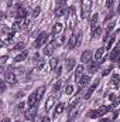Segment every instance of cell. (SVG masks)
<instances>
[{
	"instance_id": "obj_1",
	"label": "cell",
	"mask_w": 120,
	"mask_h": 122,
	"mask_svg": "<svg viewBox=\"0 0 120 122\" xmlns=\"http://www.w3.org/2000/svg\"><path fill=\"white\" fill-rule=\"evenodd\" d=\"M50 36H48V33H45V31H42V33H40L38 34V37L35 38V43H34V47L35 48H41L42 46H45V43L50 40L48 38Z\"/></svg>"
},
{
	"instance_id": "obj_2",
	"label": "cell",
	"mask_w": 120,
	"mask_h": 122,
	"mask_svg": "<svg viewBox=\"0 0 120 122\" xmlns=\"http://www.w3.org/2000/svg\"><path fill=\"white\" fill-rule=\"evenodd\" d=\"M37 111H38L37 105H32V107H30V108L26 111V114H24L26 119H27V121H32V119L35 118V115H37Z\"/></svg>"
},
{
	"instance_id": "obj_3",
	"label": "cell",
	"mask_w": 120,
	"mask_h": 122,
	"mask_svg": "<svg viewBox=\"0 0 120 122\" xmlns=\"http://www.w3.org/2000/svg\"><path fill=\"white\" fill-rule=\"evenodd\" d=\"M3 78H4V81H6V82H10V84H16V81H17L16 74H14L11 70H9V71L3 72Z\"/></svg>"
},
{
	"instance_id": "obj_4",
	"label": "cell",
	"mask_w": 120,
	"mask_h": 122,
	"mask_svg": "<svg viewBox=\"0 0 120 122\" xmlns=\"http://www.w3.org/2000/svg\"><path fill=\"white\" fill-rule=\"evenodd\" d=\"M78 46V33H74L68 40V50H74Z\"/></svg>"
},
{
	"instance_id": "obj_5",
	"label": "cell",
	"mask_w": 120,
	"mask_h": 122,
	"mask_svg": "<svg viewBox=\"0 0 120 122\" xmlns=\"http://www.w3.org/2000/svg\"><path fill=\"white\" fill-rule=\"evenodd\" d=\"M16 17H17V20H18V21H21V20L27 19V10H26V9H23L21 6H17V13H16Z\"/></svg>"
},
{
	"instance_id": "obj_6",
	"label": "cell",
	"mask_w": 120,
	"mask_h": 122,
	"mask_svg": "<svg viewBox=\"0 0 120 122\" xmlns=\"http://www.w3.org/2000/svg\"><path fill=\"white\" fill-rule=\"evenodd\" d=\"M92 9V0H83V6H82V17H86L88 13Z\"/></svg>"
},
{
	"instance_id": "obj_7",
	"label": "cell",
	"mask_w": 120,
	"mask_h": 122,
	"mask_svg": "<svg viewBox=\"0 0 120 122\" xmlns=\"http://www.w3.org/2000/svg\"><path fill=\"white\" fill-rule=\"evenodd\" d=\"M54 48H55V44H54V41L51 40V43H50L48 46H45V47H44V50H42V54H44L45 57H48V56H51V54L54 53Z\"/></svg>"
},
{
	"instance_id": "obj_8",
	"label": "cell",
	"mask_w": 120,
	"mask_h": 122,
	"mask_svg": "<svg viewBox=\"0 0 120 122\" xmlns=\"http://www.w3.org/2000/svg\"><path fill=\"white\" fill-rule=\"evenodd\" d=\"M120 60V47H115L110 53V61L115 62V61H119Z\"/></svg>"
},
{
	"instance_id": "obj_9",
	"label": "cell",
	"mask_w": 120,
	"mask_h": 122,
	"mask_svg": "<svg viewBox=\"0 0 120 122\" xmlns=\"http://www.w3.org/2000/svg\"><path fill=\"white\" fill-rule=\"evenodd\" d=\"M115 40H116V33L109 34V36H107V38H105V41H106V48H107V50H110V48H112V46H113Z\"/></svg>"
},
{
	"instance_id": "obj_10",
	"label": "cell",
	"mask_w": 120,
	"mask_h": 122,
	"mask_svg": "<svg viewBox=\"0 0 120 122\" xmlns=\"http://www.w3.org/2000/svg\"><path fill=\"white\" fill-rule=\"evenodd\" d=\"M92 60V51L90 50H85L83 53H82V56H81V61L83 62V64H86V62H89Z\"/></svg>"
},
{
	"instance_id": "obj_11",
	"label": "cell",
	"mask_w": 120,
	"mask_h": 122,
	"mask_svg": "<svg viewBox=\"0 0 120 122\" xmlns=\"http://www.w3.org/2000/svg\"><path fill=\"white\" fill-rule=\"evenodd\" d=\"M97 23H99V14L95 13L92 17H90V30H95L97 27Z\"/></svg>"
},
{
	"instance_id": "obj_12",
	"label": "cell",
	"mask_w": 120,
	"mask_h": 122,
	"mask_svg": "<svg viewBox=\"0 0 120 122\" xmlns=\"http://www.w3.org/2000/svg\"><path fill=\"white\" fill-rule=\"evenodd\" d=\"M62 30H64V26H62L61 23H55V24L52 26V34H54L55 37H57L58 34H61Z\"/></svg>"
},
{
	"instance_id": "obj_13",
	"label": "cell",
	"mask_w": 120,
	"mask_h": 122,
	"mask_svg": "<svg viewBox=\"0 0 120 122\" xmlns=\"http://www.w3.org/2000/svg\"><path fill=\"white\" fill-rule=\"evenodd\" d=\"M97 84H99V81L96 80V81H95V82L92 84V87H90L89 90L86 91V95H85V99H89L90 97H92V94H93V91H95V90L97 88Z\"/></svg>"
},
{
	"instance_id": "obj_14",
	"label": "cell",
	"mask_w": 120,
	"mask_h": 122,
	"mask_svg": "<svg viewBox=\"0 0 120 122\" xmlns=\"http://www.w3.org/2000/svg\"><path fill=\"white\" fill-rule=\"evenodd\" d=\"M97 68H99V61H90V64L88 65V70H89L90 74L96 72V71H97Z\"/></svg>"
},
{
	"instance_id": "obj_15",
	"label": "cell",
	"mask_w": 120,
	"mask_h": 122,
	"mask_svg": "<svg viewBox=\"0 0 120 122\" xmlns=\"http://www.w3.org/2000/svg\"><path fill=\"white\" fill-rule=\"evenodd\" d=\"M37 102H38L37 92H32V94H30V97H28V105H30V107H32V105H37Z\"/></svg>"
},
{
	"instance_id": "obj_16",
	"label": "cell",
	"mask_w": 120,
	"mask_h": 122,
	"mask_svg": "<svg viewBox=\"0 0 120 122\" xmlns=\"http://www.w3.org/2000/svg\"><path fill=\"white\" fill-rule=\"evenodd\" d=\"M82 75H83V65H78L76 70H75V80L79 81Z\"/></svg>"
},
{
	"instance_id": "obj_17",
	"label": "cell",
	"mask_w": 120,
	"mask_h": 122,
	"mask_svg": "<svg viewBox=\"0 0 120 122\" xmlns=\"http://www.w3.org/2000/svg\"><path fill=\"white\" fill-rule=\"evenodd\" d=\"M27 56H28V51H27V50H24L23 53H20V54L14 58V62H21V61H24L26 58H27Z\"/></svg>"
},
{
	"instance_id": "obj_18",
	"label": "cell",
	"mask_w": 120,
	"mask_h": 122,
	"mask_svg": "<svg viewBox=\"0 0 120 122\" xmlns=\"http://www.w3.org/2000/svg\"><path fill=\"white\" fill-rule=\"evenodd\" d=\"M75 64H76V60H75L74 57H69V58L66 60V65H65V67H66L68 71H71V70L75 67Z\"/></svg>"
},
{
	"instance_id": "obj_19",
	"label": "cell",
	"mask_w": 120,
	"mask_h": 122,
	"mask_svg": "<svg viewBox=\"0 0 120 122\" xmlns=\"http://www.w3.org/2000/svg\"><path fill=\"white\" fill-rule=\"evenodd\" d=\"M103 54H105V48H103V47L97 48L96 53H95V61H100L102 60V57H103Z\"/></svg>"
},
{
	"instance_id": "obj_20",
	"label": "cell",
	"mask_w": 120,
	"mask_h": 122,
	"mask_svg": "<svg viewBox=\"0 0 120 122\" xmlns=\"http://www.w3.org/2000/svg\"><path fill=\"white\" fill-rule=\"evenodd\" d=\"M54 104H55V97H50L47 99V104H45V111H50L54 107Z\"/></svg>"
},
{
	"instance_id": "obj_21",
	"label": "cell",
	"mask_w": 120,
	"mask_h": 122,
	"mask_svg": "<svg viewBox=\"0 0 120 122\" xmlns=\"http://www.w3.org/2000/svg\"><path fill=\"white\" fill-rule=\"evenodd\" d=\"M102 33H103V29L102 27H96L95 30H92V38H99L100 36H102Z\"/></svg>"
},
{
	"instance_id": "obj_22",
	"label": "cell",
	"mask_w": 120,
	"mask_h": 122,
	"mask_svg": "<svg viewBox=\"0 0 120 122\" xmlns=\"http://www.w3.org/2000/svg\"><path fill=\"white\" fill-rule=\"evenodd\" d=\"M65 111V105L62 104V102H60L58 105H55V111H54V115L57 117V115H60V114H62Z\"/></svg>"
},
{
	"instance_id": "obj_23",
	"label": "cell",
	"mask_w": 120,
	"mask_h": 122,
	"mask_svg": "<svg viewBox=\"0 0 120 122\" xmlns=\"http://www.w3.org/2000/svg\"><path fill=\"white\" fill-rule=\"evenodd\" d=\"M89 81H90V75H82L81 80H79V84H81V87H86L89 84Z\"/></svg>"
},
{
	"instance_id": "obj_24",
	"label": "cell",
	"mask_w": 120,
	"mask_h": 122,
	"mask_svg": "<svg viewBox=\"0 0 120 122\" xmlns=\"http://www.w3.org/2000/svg\"><path fill=\"white\" fill-rule=\"evenodd\" d=\"M112 109V107H107V105H103V107H100L99 109H97V112H99V115L102 117V115H105V114H107L109 111Z\"/></svg>"
},
{
	"instance_id": "obj_25",
	"label": "cell",
	"mask_w": 120,
	"mask_h": 122,
	"mask_svg": "<svg viewBox=\"0 0 120 122\" xmlns=\"http://www.w3.org/2000/svg\"><path fill=\"white\" fill-rule=\"evenodd\" d=\"M54 41V44H55V47H60L64 44V41H65V37L64 36H58V37H55V40H52Z\"/></svg>"
},
{
	"instance_id": "obj_26",
	"label": "cell",
	"mask_w": 120,
	"mask_h": 122,
	"mask_svg": "<svg viewBox=\"0 0 120 122\" xmlns=\"http://www.w3.org/2000/svg\"><path fill=\"white\" fill-rule=\"evenodd\" d=\"M65 11H66V7H55V16H57V17L64 16Z\"/></svg>"
},
{
	"instance_id": "obj_27",
	"label": "cell",
	"mask_w": 120,
	"mask_h": 122,
	"mask_svg": "<svg viewBox=\"0 0 120 122\" xmlns=\"http://www.w3.org/2000/svg\"><path fill=\"white\" fill-rule=\"evenodd\" d=\"M24 47H26V41H21L13 47V51H21V50H24Z\"/></svg>"
},
{
	"instance_id": "obj_28",
	"label": "cell",
	"mask_w": 120,
	"mask_h": 122,
	"mask_svg": "<svg viewBox=\"0 0 120 122\" xmlns=\"http://www.w3.org/2000/svg\"><path fill=\"white\" fill-rule=\"evenodd\" d=\"M58 65H60V60H58V58H51V60H50V67H51L52 70L58 68Z\"/></svg>"
},
{
	"instance_id": "obj_29",
	"label": "cell",
	"mask_w": 120,
	"mask_h": 122,
	"mask_svg": "<svg viewBox=\"0 0 120 122\" xmlns=\"http://www.w3.org/2000/svg\"><path fill=\"white\" fill-rule=\"evenodd\" d=\"M35 92H37V97H38V101H40V99L44 97V92H45V85H41V87H40V88H38Z\"/></svg>"
},
{
	"instance_id": "obj_30",
	"label": "cell",
	"mask_w": 120,
	"mask_h": 122,
	"mask_svg": "<svg viewBox=\"0 0 120 122\" xmlns=\"http://www.w3.org/2000/svg\"><path fill=\"white\" fill-rule=\"evenodd\" d=\"M119 81H120V77L117 74H113V77H112V81H110V84L113 85V87H117L119 85Z\"/></svg>"
},
{
	"instance_id": "obj_31",
	"label": "cell",
	"mask_w": 120,
	"mask_h": 122,
	"mask_svg": "<svg viewBox=\"0 0 120 122\" xmlns=\"http://www.w3.org/2000/svg\"><path fill=\"white\" fill-rule=\"evenodd\" d=\"M44 65H45V60H42V58H41V60L35 64V70H37V71H41V70L44 68Z\"/></svg>"
},
{
	"instance_id": "obj_32",
	"label": "cell",
	"mask_w": 120,
	"mask_h": 122,
	"mask_svg": "<svg viewBox=\"0 0 120 122\" xmlns=\"http://www.w3.org/2000/svg\"><path fill=\"white\" fill-rule=\"evenodd\" d=\"M11 30H13V31H20V30H23V29H21V21H16V23H13V26H11Z\"/></svg>"
},
{
	"instance_id": "obj_33",
	"label": "cell",
	"mask_w": 120,
	"mask_h": 122,
	"mask_svg": "<svg viewBox=\"0 0 120 122\" xmlns=\"http://www.w3.org/2000/svg\"><path fill=\"white\" fill-rule=\"evenodd\" d=\"M78 102H79V95H76V97H75V98H74V99L71 101V104L68 105V109H72V108H74V107H75V105H76Z\"/></svg>"
},
{
	"instance_id": "obj_34",
	"label": "cell",
	"mask_w": 120,
	"mask_h": 122,
	"mask_svg": "<svg viewBox=\"0 0 120 122\" xmlns=\"http://www.w3.org/2000/svg\"><path fill=\"white\" fill-rule=\"evenodd\" d=\"M28 26H30V19H24V20H21V29H23V30L28 29Z\"/></svg>"
},
{
	"instance_id": "obj_35",
	"label": "cell",
	"mask_w": 120,
	"mask_h": 122,
	"mask_svg": "<svg viewBox=\"0 0 120 122\" xmlns=\"http://www.w3.org/2000/svg\"><path fill=\"white\" fill-rule=\"evenodd\" d=\"M97 117H100L99 112H97V109H96V111H89V112H88V118H97Z\"/></svg>"
},
{
	"instance_id": "obj_36",
	"label": "cell",
	"mask_w": 120,
	"mask_h": 122,
	"mask_svg": "<svg viewBox=\"0 0 120 122\" xmlns=\"http://www.w3.org/2000/svg\"><path fill=\"white\" fill-rule=\"evenodd\" d=\"M74 92V88H72V85H66V88H65V94L66 95H71Z\"/></svg>"
},
{
	"instance_id": "obj_37",
	"label": "cell",
	"mask_w": 120,
	"mask_h": 122,
	"mask_svg": "<svg viewBox=\"0 0 120 122\" xmlns=\"http://www.w3.org/2000/svg\"><path fill=\"white\" fill-rule=\"evenodd\" d=\"M66 0H58L57 1V7H66Z\"/></svg>"
},
{
	"instance_id": "obj_38",
	"label": "cell",
	"mask_w": 120,
	"mask_h": 122,
	"mask_svg": "<svg viewBox=\"0 0 120 122\" xmlns=\"http://www.w3.org/2000/svg\"><path fill=\"white\" fill-rule=\"evenodd\" d=\"M113 27H115V21H113V23H109V24H107V29H106V33L109 34L110 31L113 30Z\"/></svg>"
},
{
	"instance_id": "obj_39",
	"label": "cell",
	"mask_w": 120,
	"mask_h": 122,
	"mask_svg": "<svg viewBox=\"0 0 120 122\" xmlns=\"http://www.w3.org/2000/svg\"><path fill=\"white\" fill-rule=\"evenodd\" d=\"M38 14H40V7L37 6V7H35V9L32 10V17H37Z\"/></svg>"
},
{
	"instance_id": "obj_40",
	"label": "cell",
	"mask_w": 120,
	"mask_h": 122,
	"mask_svg": "<svg viewBox=\"0 0 120 122\" xmlns=\"http://www.w3.org/2000/svg\"><path fill=\"white\" fill-rule=\"evenodd\" d=\"M113 3H115V0H106V7L107 9H112L113 7Z\"/></svg>"
},
{
	"instance_id": "obj_41",
	"label": "cell",
	"mask_w": 120,
	"mask_h": 122,
	"mask_svg": "<svg viewBox=\"0 0 120 122\" xmlns=\"http://www.w3.org/2000/svg\"><path fill=\"white\" fill-rule=\"evenodd\" d=\"M61 81H58V82H55V85H54V91H60V88H61Z\"/></svg>"
},
{
	"instance_id": "obj_42",
	"label": "cell",
	"mask_w": 120,
	"mask_h": 122,
	"mask_svg": "<svg viewBox=\"0 0 120 122\" xmlns=\"http://www.w3.org/2000/svg\"><path fill=\"white\" fill-rule=\"evenodd\" d=\"M24 107H26V104H24V101H23V102H20V104L17 105V108H18V111H24Z\"/></svg>"
},
{
	"instance_id": "obj_43",
	"label": "cell",
	"mask_w": 120,
	"mask_h": 122,
	"mask_svg": "<svg viewBox=\"0 0 120 122\" xmlns=\"http://www.w3.org/2000/svg\"><path fill=\"white\" fill-rule=\"evenodd\" d=\"M40 60H41V58H40V56H38V54L35 53V54L32 56V61H34V62H38V61H40Z\"/></svg>"
},
{
	"instance_id": "obj_44",
	"label": "cell",
	"mask_w": 120,
	"mask_h": 122,
	"mask_svg": "<svg viewBox=\"0 0 120 122\" xmlns=\"http://www.w3.org/2000/svg\"><path fill=\"white\" fill-rule=\"evenodd\" d=\"M113 14H115V13H113V11H112V10H110V11H109V14H107V16H106V20H110V19H112V17H113Z\"/></svg>"
},
{
	"instance_id": "obj_45",
	"label": "cell",
	"mask_w": 120,
	"mask_h": 122,
	"mask_svg": "<svg viewBox=\"0 0 120 122\" xmlns=\"http://www.w3.org/2000/svg\"><path fill=\"white\" fill-rule=\"evenodd\" d=\"M6 61H7V56H3V57L0 58V62H1V64H6Z\"/></svg>"
},
{
	"instance_id": "obj_46",
	"label": "cell",
	"mask_w": 120,
	"mask_h": 122,
	"mask_svg": "<svg viewBox=\"0 0 120 122\" xmlns=\"http://www.w3.org/2000/svg\"><path fill=\"white\" fill-rule=\"evenodd\" d=\"M4 91H6V81L1 82V92H4Z\"/></svg>"
},
{
	"instance_id": "obj_47",
	"label": "cell",
	"mask_w": 120,
	"mask_h": 122,
	"mask_svg": "<svg viewBox=\"0 0 120 122\" xmlns=\"http://www.w3.org/2000/svg\"><path fill=\"white\" fill-rule=\"evenodd\" d=\"M117 115H119V112H117V111H115V114H113V117H112V119H116V118H117Z\"/></svg>"
},
{
	"instance_id": "obj_48",
	"label": "cell",
	"mask_w": 120,
	"mask_h": 122,
	"mask_svg": "<svg viewBox=\"0 0 120 122\" xmlns=\"http://www.w3.org/2000/svg\"><path fill=\"white\" fill-rule=\"evenodd\" d=\"M41 122H50V118H48V117H44V118L41 119Z\"/></svg>"
},
{
	"instance_id": "obj_49",
	"label": "cell",
	"mask_w": 120,
	"mask_h": 122,
	"mask_svg": "<svg viewBox=\"0 0 120 122\" xmlns=\"http://www.w3.org/2000/svg\"><path fill=\"white\" fill-rule=\"evenodd\" d=\"M1 122H10V118H3V121Z\"/></svg>"
},
{
	"instance_id": "obj_50",
	"label": "cell",
	"mask_w": 120,
	"mask_h": 122,
	"mask_svg": "<svg viewBox=\"0 0 120 122\" xmlns=\"http://www.w3.org/2000/svg\"><path fill=\"white\" fill-rule=\"evenodd\" d=\"M60 74H61V68L58 67V68H57V75H60Z\"/></svg>"
},
{
	"instance_id": "obj_51",
	"label": "cell",
	"mask_w": 120,
	"mask_h": 122,
	"mask_svg": "<svg viewBox=\"0 0 120 122\" xmlns=\"http://www.w3.org/2000/svg\"><path fill=\"white\" fill-rule=\"evenodd\" d=\"M117 13H120V3H119V7H117Z\"/></svg>"
},
{
	"instance_id": "obj_52",
	"label": "cell",
	"mask_w": 120,
	"mask_h": 122,
	"mask_svg": "<svg viewBox=\"0 0 120 122\" xmlns=\"http://www.w3.org/2000/svg\"><path fill=\"white\" fill-rule=\"evenodd\" d=\"M119 67H120V60H119Z\"/></svg>"
},
{
	"instance_id": "obj_53",
	"label": "cell",
	"mask_w": 120,
	"mask_h": 122,
	"mask_svg": "<svg viewBox=\"0 0 120 122\" xmlns=\"http://www.w3.org/2000/svg\"><path fill=\"white\" fill-rule=\"evenodd\" d=\"M16 122H21V121H16Z\"/></svg>"
},
{
	"instance_id": "obj_54",
	"label": "cell",
	"mask_w": 120,
	"mask_h": 122,
	"mask_svg": "<svg viewBox=\"0 0 120 122\" xmlns=\"http://www.w3.org/2000/svg\"><path fill=\"white\" fill-rule=\"evenodd\" d=\"M69 122H72V119H71V121H69Z\"/></svg>"
}]
</instances>
